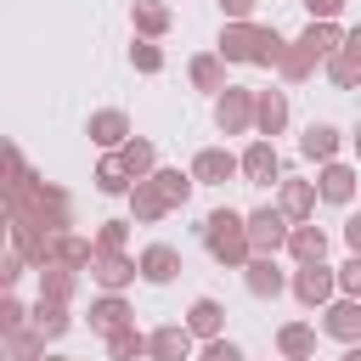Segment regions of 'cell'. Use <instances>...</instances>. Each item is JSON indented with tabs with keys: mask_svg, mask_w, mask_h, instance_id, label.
<instances>
[{
	"mask_svg": "<svg viewBox=\"0 0 361 361\" xmlns=\"http://www.w3.org/2000/svg\"><path fill=\"white\" fill-rule=\"evenodd\" d=\"M288 51V39L276 28H259V23H226L220 28V56L226 62H259V68H276Z\"/></svg>",
	"mask_w": 361,
	"mask_h": 361,
	"instance_id": "obj_1",
	"label": "cell"
},
{
	"mask_svg": "<svg viewBox=\"0 0 361 361\" xmlns=\"http://www.w3.org/2000/svg\"><path fill=\"white\" fill-rule=\"evenodd\" d=\"M203 248H209L220 265H248V259H254V243H248V214L214 209V214L203 220Z\"/></svg>",
	"mask_w": 361,
	"mask_h": 361,
	"instance_id": "obj_2",
	"label": "cell"
},
{
	"mask_svg": "<svg viewBox=\"0 0 361 361\" xmlns=\"http://www.w3.org/2000/svg\"><path fill=\"white\" fill-rule=\"evenodd\" d=\"M11 214H28V220L45 226L51 237H62V231L73 226V203H68V192L51 186V180H34L23 197H11Z\"/></svg>",
	"mask_w": 361,
	"mask_h": 361,
	"instance_id": "obj_3",
	"label": "cell"
},
{
	"mask_svg": "<svg viewBox=\"0 0 361 361\" xmlns=\"http://www.w3.org/2000/svg\"><path fill=\"white\" fill-rule=\"evenodd\" d=\"M293 293H299V305L327 310V305L338 299V271H327L322 259H305V265L293 271Z\"/></svg>",
	"mask_w": 361,
	"mask_h": 361,
	"instance_id": "obj_4",
	"label": "cell"
},
{
	"mask_svg": "<svg viewBox=\"0 0 361 361\" xmlns=\"http://www.w3.org/2000/svg\"><path fill=\"white\" fill-rule=\"evenodd\" d=\"M254 102H259V90L226 85V90L214 96V124H220L226 135H243V130H254Z\"/></svg>",
	"mask_w": 361,
	"mask_h": 361,
	"instance_id": "obj_5",
	"label": "cell"
},
{
	"mask_svg": "<svg viewBox=\"0 0 361 361\" xmlns=\"http://www.w3.org/2000/svg\"><path fill=\"white\" fill-rule=\"evenodd\" d=\"M90 276H96L107 293H124V288L141 276V259H130L124 248H96V259H90Z\"/></svg>",
	"mask_w": 361,
	"mask_h": 361,
	"instance_id": "obj_6",
	"label": "cell"
},
{
	"mask_svg": "<svg viewBox=\"0 0 361 361\" xmlns=\"http://www.w3.org/2000/svg\"><path fill=\"white\" fill-rule=\"evenodd\" d=\"M288 214L282 209H254L248 214V243H254V254H276V248H288Z\"/></svg>",
	"mask_w": 361,
	"mask_h": 361,
	"instance_id": "obj_7",
	"label": "cell"
},
{
	"mask_svg": "<svg viewBox=\"0 0 361 361\" xmlns=\"http://www.w3.org/2000/svg\"><path fill=\"white\" fill-rule=\"evenodd\" d=\"M231 175H243V158H231L226 147H203V152L192 158V180H197V186H226Z\"/></svg>",
	"mask_w": 361,
	"mask_h": 361,
	"instance_id": "obj_8",
	"label": "cell"
},
{
	"mask_svg": "<svg viewBox=\"0 0 361 361\" xmlns=\"http://www.w3.org/2000/svg\"><path fill=\"white\" fill-rule=\"evenodd\" d=\"M243 282H248L254 299H276V293L288 288V276L276 271V254H254V259L243 265Z\"/></svg>",
	"mask_w": 361,
	"mask_h": 361,
	"instance_id": "obj_9",
	"label": "cell"
},
{
	"mask_svg": "<svg viewBox=\"0 0 361 361\" xmlns=\"http://www.w3.org/2000/svg\"><path fill=\"white\" fill-rule=\"evenodd\" d=\"M322 327L333 333V338H344V344H361V299H333L327 310H322Z\"/></svg>",
	"mask_w": 361,
	"mask_h": 361,
	"instance_id": "obj_10",
	"label": "cell"
},
{
	"mask_svg": "<svg viewBox=\"0 0 361 361\" xmlns=\"http://www.w3.org/2000/svg\"><path fill=\"white\" fill-rule=\"evenodd\" d=\"M282 175V158H276V147L259 135V141H248V152H243V180H254V186H271Z\"/></svg>",
	"mask_w": 361,
	"mask_h": 361,
	"instance_id": "obj_11",
	"label": "cell"
},
{
	"mask_svg": "<svg viewBox=\"0 0 361 361\" xmlns=\"http://www.w3.org/2000/svg\"><path fill=\"white\" fill-rule=\"evenodd\" d=\"M141 276H147L152 288L175 282V276H180V248H169V243H147V248H141Z\"/></svg>",
	"mask_w": 361,
	"mask_h": 361,
	"instance_id": "obj_12",
	"label": "cell"
},
{
	"mask_svg": "<svg viewBox=\"0 0 361 361\" xmlns=\"http://www.w3.org/2000/svg\"><path fill=\"white\" fill-rule=\"evenodd\" d=\"M192 338H197L192 327H175V322H169V327L147 333V355H152V361H186V355H192Z\"/></svg>",
	"mask_w": 361,
	"mask_h": 361,
	"instance_id": "obj_13",
	"label": "cell"
},
{
	"mask_svg": "<svg viewBox=\"0 0 361 361\" xmlns=\"http://www.w3.org/2000/svg\"><path fill=\"white\" fill-rule=\"evenodd\" d=\"M90 141H96V147H107V152H118V147L130 141V118H124L118 107H102V113H90Z\"/></svg>",
	"mask_w": 361,
	"mask_h": 361,
	"instance_id": "obj_14",
	"label": "cell"
},
{
	"mask_svg": "<svg viewBox=\"0 0 361 361\" xmlns=\"http://www.w3.org/2000/svg\"><path fill=\"white\" fill-rule=\"evenodd\" d=\"M130 214H135L141 226H152V220H164V214H169V197L158 192V180H152V175L130 186Z\"/></svg>",
	"mask_w": 361,
	"mask_h": 361,
	"instance_id": "obj_15",
	"label": "cell"
},
{
	"mask_svg": "<svg viewBox=\"0 0 361 361\" xmlns=\"http://www.w3.org/2000/svg\"><path fill=\"white\" fill-rule=\"evenodd\" d=\"M51 259L56 265H68V271H90V259H96V243L90 237H73V231H62V237H51ZM45 259V265H51Z\"/></svg>",
	"mask_w": 361,
	"mask_h": 361,
	"instance_id": "obj_16",
	"label": "cell"
},
{
	"mask_svg": "<svg viewBox=\"0 0 361 361\" xmlns=\"http://www.w3.org/2000/svg\"><path fill=\"white\" fill-rule=\"evenodd\" d=\"M299 45H305L316 62H327V56H338V51H344V34H338V23H322V17H310V28L299 34Z\"/></svg>",
	"mask_w": 361,
	"mask_h": 361,
	"instance_id": "obj_17",
	"label": "cell"
},
{
	"mask_svg": "<svg viewBox=\"0 0 361 361\" xmlns=\"http://www.w3.org/2000/svg\"><path fill=\"white\" fill-rule=\"evenodd\" d=\"M254 130H259V135H282V130H288V96H282V90H259V102H254Z\"/></svg>",
	"mask_w": 361,
	"mask_h": 361,
	"instance_id": "obj_18",
	"label": "cell"
},
{
	"mask_svg": "<svg viewBox=\"0 0 361 361\" xmlns=\"http://www.w3.org/2000/svg\"><path fill=\"white\" fill-rule=\"evenodd\" d=\"M316 192H322L327 203H350V197H355V169H350V164H338V158H333V164H322Z\"/></svg>",
	"mask_w": 361,
	"mask_h": 361,
	"instance_id": "obj_19",
	"label": "cell"
},
{
	"mask_svg": "<svg viewBox=\"0 0 361 361\" xmlns=\"http://www.w3.org/2000/svg\"><path fill=\"white\" fill-rule=\"evenodd\" d=\"M130 23H135V34H141V39H164L175 17H169V6H164V0H135Z\"/></svg>",
	"mask_w": 361,
	"mask_h": 361,
	"instance_id": "obj_20",
	"label": "cell"
},
{
	"mask_svg": "<svg viewBox=\"0 0 361 361\" xmlns=\"http://www.w3.org/2000/svg\"><path fill=\"white\" fill-rule=\"evenodd\" d=\"M316 197H322V192H316L310 180H282V197H276V209H282V214H288V220L299 226V220H310Z\"/></svg>",
	"mask_w": 361,
	"mask_h": 361,
	"instance_id": "obj_21",
	"label": "cell"
},
{
	"mask_svg": "<svg viewBox=\"0 0 361 361\" xmlns=\"http://www.w3.org/2000/svg\"><path fill=\"white\" fill-rule=\"evenodd\" d=\"M130 322H135V316H130V305H124L118 293H102V299L90 305V327H96L102 338H107V333H118V327H130Z\"/></svg>",
	"mask_w": 361,
	"mask_h": 361,
	"instance_id": "obj_22",
	"label": "cell"
},
{
	"mask_svg": "<svg viewBox=\"0 0 361 361\" xmlns=\"http://www.w3.org/2000/svg\"><path fill=\"white\" fill-rule=\"evenodd\" d=\"M28 327H39L45 338H62V333L73 327V316H68V305H62V299H34V310H28Z\"/></svg>",
	"mask_w": 361,
	"mask_h": 361,
	"instance_id": "obj_23",
	"label": "cell"
},
{
	"mask_svg": "<svg viewBox=\"0 0 361 361\" xmlns=\"http://www.w3.org/2000/svg\"><path fill=\"white\" fill-rule=\"evenodd\" d=\"M288 254H293L299 265H305V259H327V231H322V226H305V220H299V226L288 231Z\"/></svg>",
	"mask_w": 361,
	"mask_h": 361,
	"instance_id": "obj_24",
	"label": "cell"
},
{
	"mask_svg": "<svg viewBox=\"0 0 361 361\" xmlns=\"http://www.w3.org/2000/svg\"><path fill=\"white\" fill-rule=\"evenodd\" d=\"M276 350H282L288 361H310V355H316V327H305V322L276 327Z\"/></svg>",
	"mask_w": 361,
	"mask_h": 361,
	"instance_id": "obj_25",
	"label": "cell"
},
{
	"mask_svg": "<svg viewBox=\"0 0 361 361\" xmlns=\"http://www.w3.org/2000/svg\"><path fill=\"white\" fill-rule=\"evenodd\" d=\"M186 73H192V85H197V90H214V96L226 90V56H220V51L192 56V68H186Z\"/></svg>",
	"mask_w": 361,
	"mask_h": 361,
	"instance_id": "obj_26",
	"label": "cell"
},
{
	"mask_svg": "<svg viewBox=\"0 0 361 361\" xmlns=\"http://www.w3.org/2000/svg\"><path fill=\"white\" fill-rule=\"evenodd\" d=\"M186 327H192L197 338H220V327H226V310H220V299H192V310H186Z\"/></svg>",
	"mask_w": 361,
	"mask_h": 361,
	"instance_id": "obj_27",
	"label": "cell"
},
{
	"mask_svg": "<svg viewBox=\"0 0 361 361\" xmlns=\"http://www.w3.org/2000/svg\"><path fill=\"white\" fill-rule=\"evenodd\" d=\"M299 152L316 158V164H333V152H338V130H333V124H310V130L299 135Z\"/></svg>",
	"mask_w": 361,
	"mask_h": 361,
	"instance_id": "obj_28",
	"label": "cell"
},
{
	"mask_svg": "<svg viewBox=\"0 0 361 361\" xmlns=\"http://www.w3.org/2000/svg\"><path fill=\"white\" fill-rule=\"evenodd\" d=\"M6 361H45V333H39V327L6 333Z\"/></svg>",
	"mask_w": 361,
	"mask_h": 361,
	"instance_id": "obj_29",
	"label": "cell"
},
{
	"mask_svg": "<svg viewBox=\"0 0 361 361\" xmlns=\"http://www.w3.org/2000/svg\"><path fill=\"white\" fill-rule=\"evenodd\" d=\"M118 158H124V169H130L135 180H147V175H152V164H158V152H152V141H147V135H130V141L118 147Z\"/></svg>",
	"mask_w": 361,
	"mask_h": 361,
	"instance_id": "obj_30",
	"label": "cell"
},
{
	"mask_svg": "<svg viewBox=\"0 0 361 361\" xmlns=\"http://www.w3.org/2000/svg\"><path fill=\"white\" fill-rule=\"evenodd\" d=\"M96 186H102L107 197H118V192H130V186H135V175L124 169V158H118V152H107V158L96 164Z\"/></svg>",
	"mask_w": 361,
	"mask_h": 361,
	"instance_id": "obj_31",
	"label": "cell"
},
{
	"mask_svg": "<svg viewBox=\"0 0 361 361\" xmlns=\"http://www.w3.org/2000/svg\"><path fill=\"white\" fill-rule=\"evenodd\" d=\"M141 355H147V333H135V322L107 333V361H141Z\"/></svg>",
	"mask_w": 361,
	"mask_h": 361,
	"instance_id": "obj_32",
	"label": "cell"
},
{
	"mask_svg": "<svg viewBox=\"0 0 361 361\" xmlns=\"http://www.w3.org/2000/svg\"><path fill=\"white\" fill-rule=\"evenodd\" d=\"M39 299H62V305H68V299H73V271L56 265V259L39 265Z\"/></svg>",
	"mask_w": 361,
	"mask_h": 361,
	"instance_id": "obj_33",
	"label": "cell"
},
{
	"mask_svg": "<svg viewBox=\"0 0 361 361\" xmlns=\"http://www.w3.org/2000/svg\"><path fill=\"white\" fill-rule=\"evenodd\" d=\"M276 73H282L288 85H299V79H310V73H316V56H310V51H305V45L293 39V45L282 51V62H276Z\"/></svg>",
	"mask_w": 361,
	"mask_h": 361,
	"instance_id": "obj_34",
	"label": "cell"
},
{
	"mask_svg": "<svg viewBox=\"0 0 361 361\" xmlns=\"http://www.w3.org/2000/svg\"><path fill=\"white\" fill-rule=\"evenodd\" d=\"M152 180H158V192L169 197V209H180V203L192 197V186H197L192 169H186V175H180V169H152Z\"/></svg>",
	"mask_w": 361,
	"mask_h": 361,
	"instance_id": "obj_35",
	"label": "cell"
},
{
	"mask_svg": "<svg viewBox=\"0 0 361 361\" xmlns=\"http://www.w3.org/2000/svg\"><path fill=\"white\" fill-rule=\"evenodd\" d=\"M34 180H39V175H28L23 152H17V147H6V203H11V197H23V192H28Z\"/></svg>",
	"mask_w": 361,
	"mask_h": 361,
	"instance_id": "obj_36",
	"label": "cell"
},
{
	"mask_svg": "<svg viewBox=\"0 0 361 361\" xmlns=\"http://www.w3.org/2000/svg\"><path fill=\"white\" fill-rule=\"evenodd\" d=\"M327 79H333V85H344V90H355V85H361V56H350V51L327 56Z\"/></svg>",
	"mask_w": 361,
	"mask_h": 361,
	"instance_id": "obj_37",
	"label": "cell"
},
{
	"mask_svg": "<svg viewBox=\"0 0 361 361\" xmlns=\"http://www.w3.org/2000/svg\"><path fill=\"white\" fill-rule=\"evenodd\" d=\"M130 62H135V73H158V68H164V51H158L152 39H135V45H130Z\"/></svg>",
	"mask_w": 361,
	"mask_h": 361,
	"instance_id": "obj_38",
	"label": "cell"
},
{
	"mask_svg": "<svg viewBox=\"0 0 361 361\" xmlns=\"http://www.w3.org/2000/svg\"><path fill=\"white\" fill-rule=\"evenodd\" d=\"M338 293H350V299H361V254H350V259L338 265Z\"/></svg>",
	"mask_w": 361,
	"mask_h": 361,
	"instance_id": "obj_39",
	"label": "cell"
},
{
	"mask_svg": "<svg viewBox=\"0 0 361 361\" xmlns=\"http://www.w3.org/2000/svg\"><path fill=\"white\" fill-rule=\"evenodd\" d=\"M124 237H130V220H102L96 248H124Z\"/></svg>",
	"mask_w": 361,
	"mask_h": 361,
	"instance_id": "obj_40",
	"label": "cell"
},
{
	"mask_svg": "<svg viewBox=\"0 0 361 361\" xmlns=\"http://www.w3.org/2000/svg\"><path fill=\"white\" fill-rule=\"evenodd\" d=\"M17 327H28V310L17 299H0V333H17Z\"/></svg>",
	"mask_w": 361,
	"mask_h": 361,
	"instance_id": "obj_41",
	"label": "cell"
},
{
	"mask_svg": "<svg viewBox=\"0 0 361 361\" xmlns=\"http://www.w3.org/2000/svg\"><path fill=\"white\" fill-rule=\"evenodd\" d=\"M203 361H243V350H237L231 338H209V344H203Z\"/></svg>",
	"mask_w": 361,
	"mask_h": 361,
	"instance_id": "obj_42",
	"label": "cell"
},
{
	"mask_svg": "<svg viewBox=\"0 0 361 361\" xmlns=\"http://www.w3.org/2000/svg\"><path fill=\"white\" fill-rule=\"evenodd\" d=\"M23 271H28V254H17V248H11V254H6V265H0V282H17Z\"/></svg>",
	"mask_w": 361,
	"mask_h": 361,
	"instance_id": "obj_43",
	"label": "cell"
},
{
	"mask_svg": "<svg viewBox=\"0 0 361 361\" xmlns=\"http://www.w3.org/2000/svg\"><path fill=\"white\" fill-rule=\"evenodd\" d=\"M220 11H226V23H248L254 0H220Z\"/></svg>",
	"mask_w": 361,
	"mask_h": 361,
	"instance_id": "obj_44",
	"label": "cell"
},
{
	"mask_svg": "<svg viewBox=\"0 0 361 361\" xmlns=\"http://www.w3.org/2000/svg\"><path fill=\"white\" fill-rule=\"evenodd\" d=\"M310 6V17H322V23H333L338 11H344V0H305Z\"/></svg>",
	"mask_w": 361,
	"mask_h": 361,
	"instance_id": "obj_45",
	"label": "cell"
},
{
	"mask_svg": "<svg viewBox=\"0 0 361 361\" xmlns=\"http://www.w3.org/2000/svg\"><path fill=\"white\" fill-rule=\"evenodd\" d=\"M344 243L361 254V214H350V220H344Z\"/></svg>",
	"mask_w": 361,
	"mask_h": 361,
	"instance_id": "obj_46",
	"label": "cell"
},
{
	"mask_svg": "<svg viewBox=\"0 0 361 361\" xmlns=\"http://www.w3.org/2000/svg\"><path fill=\"white\" fill-rule=\"evenodd\" d=\"M344 51H350V56H361V23H355V28L344 34Z\"/></svg>",
	"mask_w": 361,
	"mask_h": 361,
	"instance_id": "obj_47",
	"label": "cell"
},
{
	"mask_svg": "<svg viewBox=\"0 0 361 361\" xmlns=\"http://www.w3.org/2000/svg\"><path fill=\"white\" fill-rule=\"evenodd\" d=\"M344 361H361V344H350V350H344Z\"/></svg>",
	"mask_w": 361,
	"mask_h": 361,
	"instance_id": "obj_48",
	"label": "cell"
},
{
	"mask_svg": "<svg viewBox=\"0 0 361 361\" xmlns=\"http://www.w3.org/2000/svg\"><path fill=\"white\" fill-rule=\"evenodd\" d=\"M45 361H79V355H45Z\"/></svg>",
	"mask_w": 361,
	"mask_h": 361,
	"instance_id": "obj_49",
	"label": "cell"
},
{
	"mask_svg": "<svg viewBox=\"0 0 361 361\" xmlns=\"http://www.w3.org/2000/svg\"><path fill=\"white\" fill-rule=\"evenodd\" d=\"M355 152H361V130H355Z\"/></svg>",
	"mask_w": 361,
	"mask_h": 361,
	"instance_id": "obj_50",
	"label": "cell"
},
{
	"mask_svg": "<svg viewBox=\"0 0 361 361\" xmlns=\"http://www.w3.org/2000/svg\"><path fill=\"white\" fill-rule=\"evenodd\" d=\"M310 361H316V355H310Z\"/></svg>",
	"mask_w": 361,
	"mask_h": 361,
	"instance_id": "obj_51",
	"label": "cell"
}]
</instances>
